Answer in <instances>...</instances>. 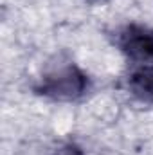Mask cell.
<instances>
[{"label": "cell", "instance_id": "6da1fadb", "mask_svg": "<svg viewBox=\"0 0 153 155\" xmlns=\"http://www.w3.org/2000/svg\"><path fill=\"white\" fill-rule=\"evenodd\" d=\"M34 90L56 101H74L88 90V76L70 63L47 74Z\"/></svg>", "mask_w": 153, "mask_h": 155}, {"label": "cell", "instance_id": "7a4b0ae2", "mask_svg": "<svg viewBox=\"0 0 153 155\" xmlns=\"http://www.w3.org/2000/svg\"><path fill=\"white\" fill-rule=\"evenodd\" d=\"M115 43L119 45V49L126 54V58L130 61H133L141 69H153L151 29H148L144 25H137V24L124 25L122 29H119V33L115 36Z\"/></svg>", "mask_w": 153, "mask_h": 155}, {"label": "cell", "instance_id": "3957f363", "mask_svg": "<svg viewBox=\"0 0 153 155\" xmlns=\"http://www.w3.org/2000/svg\"><path fill=\"white\" fill-rule=\"evenodd\" d=\"M128 88L142 101L153 103V69H139L128 78Z\"/></svg>", "mask_w": 153, "mask_h": 155}, {"label": "cell", "instance_id": "277c9868", "mask_svg": "<svg viewBox=\"0 0 153 155\" xmlns=\"http://www.w3.org/2000/svg\"><path fill=\"white\" fill-rule=\"evenodd\" d=\"M52 155H86L77 144L74 143H67V144H61L58 150H54Z\"/></svg>", "mask_w": 153, "mask_h": 155}]
</instances>
